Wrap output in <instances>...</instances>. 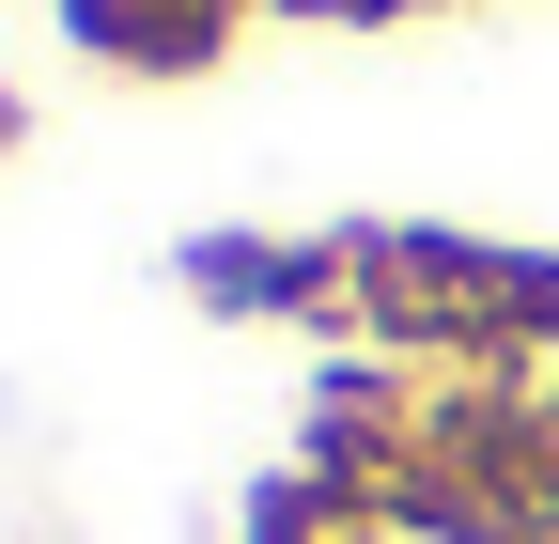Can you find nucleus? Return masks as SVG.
Returning a JSON list of instances; mask_svg holds the SVG:
<instances>
[]
</instances>
